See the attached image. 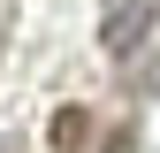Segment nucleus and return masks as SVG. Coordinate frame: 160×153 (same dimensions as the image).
I'll return each instance as SVG.
<instances>
[{
	"label": "nucleus",
	"instance_id": "f257e3e1",
	"mask_svg": "<svg viewBox=\"0 0 160 153\" xmlns=\"http://www.w3.org/2000/svg\"><path fill=\"white\" fill-rule=\"evenodd\" d=\"M152 23H160V0H122L107 23H99V54H114V61H122V54H137Z\"/></svg>",
	"mask_w": 160,
	"mask_h": 153
},
{
	"label": "nucleus",
	"instance_id": "f03ea898",
	"mask_svg": "<svg viewBox=\"0 0 160 153\" xmlns=\"http://www.w3.org/2000/svg\"><path fill=\"white\" fill-rule=\"evenodd\" d=\"M46 138H53V153H84V145H92V115H84V107H61Z\"/></svg>",
	"mask_w": 160,
	"mask_h": 153
},
{
	"label": "nucleus",
	"instance_id": "7ed1b4c3",
	"mask_svg": "<svg viewBox=\"0 0 160 153\" xmlns=\"http://www.w3.org/2000/svg\"><path fill=\"white\" fill-rule=\"evenodd\" d=\"M99 153H137V130H114V138L99 145Z\"/></svg>",
	"mask_w": 160,
	"mask_h": 153
}]
</instances>
